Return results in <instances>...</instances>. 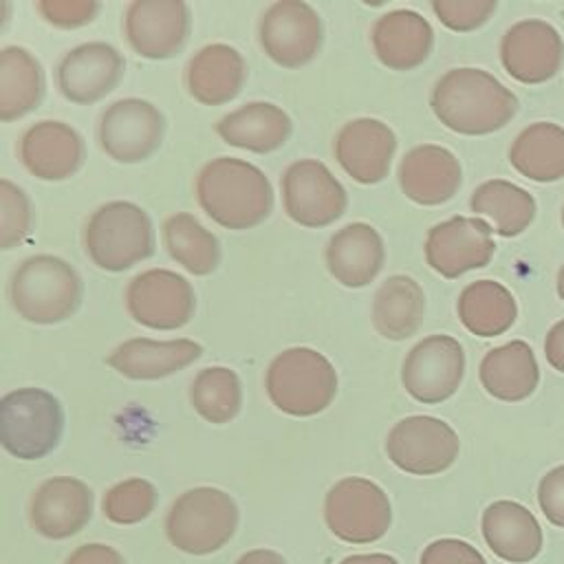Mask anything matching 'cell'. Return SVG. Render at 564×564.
Listing matches in <instances>:
<instances>
[{"instance_id": "1", "label": "cell", "mask_w": 564, "mask_h": 564, "mask_svg": "<svg viewBox=\"0 0 564 564\" xmlns=\"http://www.w3.org/2000/svg\"><path fill=\"white\" fill-rule=\"evenodd\" d=\"M430 106L445 128L478 137L507 126L518 97L482 68H452L434 84Z\"/></svg>"}, {"instance_id": "2", "label": "cell", "mask_w": 564, "mask_h": 564, "mask_svg": "<svg viewBox=\"0 0 564 564\" xmlns=\"http://www.w3.org/2000/svg\"><path fill=\"white\" fill-rule=\"evenodd\" d=\"M203 212L227 229L260 225L273 207V189L260 167L234 156L209 161L196 178Z\"/></svg>"}, {"instance_id": "3", "label": "cell", "mask_w": 564, "mask_h": 564, "mask_svg": "<svg viewBox=\"0 0 564 564\" xmlns=\"http://www.w3.org/2000/svg\"><path fill=\"white\" fill-rule=\"evenodd\" d=\"M13 311L33 324H57L70 317L82 302V280L62 258L40 253L26 258L11 278Z\"/></svg>"}, {"instance_id": "4", "label": "cell", "mask_w": 564, "mask_h": 564, "mask_svg": "<svg viewBox=\"0 0 564 564\" xmlns=\"http://www.w3.org/2000/svg\"><path fill=\"white\" fill-rule=\"evenodd\" d=\"M238 507L216 487H196L181 494L165 518V535L172 546L189 555H209L223 549L236 533Z\"/></svg>"}, {"instance_id": "5", "label": "cell", "mask_w": 564, "mask_h": 564, "mask_svg": "<svg viewBox=\"0 0 564 564\" xmlns=\"http://www.w3.org/2000/svg\"><path fill=\"white\" fill-rule=\"evenodd\" d=\"M84 249L99 269L126 271L154 251L150 216L130 200L106 203L86 223Z\"/></svg>"}, {"instance_id": "6", "label": "cell", "mask_w": 564, "mask_h": 564, "mask_svg": "<svg viewBox=\"0 0 564 564\" xmlns=\"http://www.w3.org/2000/svg\"><path fill=\"white\" fill-rule=\"evenodd\" d=\"M267 392L284 414L313 416L335 399L337 372L322 352L304 346L289 348L271 361Z\"/></svg>"}, {"instance_id": "7", "label": "cell", "mask_w": 564, "mask_h": 564, "mask_svg": "<svg viewBox=\"0 0 564 564\" xmlns=\"http://www.w3.org/2000/svg\"><path fill=\"white\" fill-rule=\"evenodd\" d=\"M64 412L59 401L42 388H20L0 401L2 447L22 460L46 456L59 443Z\"/></svg>"}, {"instance_id": "8", "label": "cell", "mask_w": 564, "mask_h": 564, "mask_svg": "<svg viewBox=\"0 0 564 564\" xmlns=\"http://www.w3.org/2000/svg\"><path fill=\"white\" fill-rule=\"evenodd\" d=\"M324 520L344 542L368 544L386 535L392 522L388 494L372 480L348 476L335 482L324 500Z\"/></svg>"}, {"instance_id": "9", "label": "cell", "mask_w": 564, "mask_h": 564, "mask_svg": "<svg viewBox=\"0 0 564 564\" xmlns=\"http://www.w3.org/2000/svg\"><path fill=\"white\" fill-rule=\"evenodd\" d=\"M460 443L456 432L436 416H408L399 421L388 438V458L403 471L432 476L445 471L458 456Z\"/></svg>"}, {"instance_id": "10", "label": "cell", "mask_w": 564, "mask_h": 564, "mask_svg": "<svg viewBox=\"0 0 564 564\" xmlns=\"http://www.w3.org/2000/svg\"><path fill=\"white\" fill-rule=\"evenodd\" d=\"M284 212L304 227H326L346 209V189L330 170L315 161L302 159L286 167L282 176Z\"/></svg>"}, {"instance_id": "11", "label": "cell", "mask_w": 564, "mask_h": 564, "mask_svg": "<svg viewBox=\"0 0 564 564\" xmlns=\"http://www.w3.org/2000/svg\"><path fill=\"white\" fill-rule=\"evenodd\" d=\"M260 44L264 53L284 68L308 64L322 46L317 11L302 0L273 2L260 20Z\"/></svg>"}, {"instance_id": "12", "label": "cell", "mask_w": 564, "mask_h": 564, "mask_svg": "<svg viewBox=\"0 0 564 564\" xmlns=\"http://www.w3.org/2000/svg\"><path fill=\"white\" fill-rule=\"evenodd\" d=\"M163 115L145 99L128 97L106 108L99 121V143L119 163L150 159L163 141Z\"/></svg>"}, {"instance_id": "13", "label": "cell", "mask_w": 564, "mask_h": 564, "mask_svg": "<svg viewBox=\"0 0 564 564\" xmlns=\"http://www.w3.org/2000/svg\"><path fill=\"white\" fill-rule=\"evenodd\" d=\"M463 375L465 352L458 339L449 335H430L408 352L401 381L408 394L416 401L441 403L458 390Z\"/></svg>"}, {"instance_id": "14", "label": "cell", "mask_w": 564, "mask_h": 564, "mask_svg": "<svg viewBox=\"0 0 564 564\" xmlns=\"http://www.w3.org/2000/svg\"><path fill=\"white\" fill-rule=\"evenodd\" d=\"M126 304L134 322L154 330H174L194 315V289L174 271L150 269L130 280Z\"/></svg>"}, {"instance_id": "15", "label": "cell", "mask_w": 564, "mask_h": 564, "mask_svg": "<svg viewBox=\"0 0 564 564\" xmlns=\"http://www.w3.org/2000/svg\"><path fill=\"white\" fill-rule=\"evenodd\" d=\"M491 225L482 218L454 216L427 231V264L443 278H458L471 269L489 264L496 251Z\"/></svg>"}, {"instance_id": "16", "label": "cell", "mask_w": 564, "mask_h": 564, "mask_svg": "<svg viewBox=\"0 0 564 564\" xmlns=\"http://www.w3.org/2000/svg\"><path fill=\"white\" fill-rule=\"evenodd\" d=\"M562 59V35L544 20H520L502 35L500 62L520 84L549 82L560 70Z\"/></svg>"}, {"instance_id": "17", "label": "cell", "mask_w": 564, "mask_h": 564, "mask_svg": "<svg viewBox=\"0 0 564 564\" xmlns=\"http://www.w3.org/2000/svg\"><path fill=\"white\" fill-rule=\"evenodd\" d=\"M189 31V9L181 0H134L126 11V37L148 59L176 55Z\"/></svg>"}, {"instance_id": "18", "label": "cell", "mask_w": 564, "mask_h": 564, "mask_svg": "<svg viewBox=\"0 0 564 564\" xmlns=\"http://www.w3.org/2000/svg\"><path fill=\"white\" fill-rule=\"evenodd\" d=\"M93 516V491L86 482L70 476L44 480L29 507L31 527L51 540H64L79 533Z\"/></svg>"}, {"instance_id": "19", "label": "cell", "mask_w": 564, "mask_h": 564, "mask_svg": "<svg viewBox=\"0 0 564 564\" xmlns=\"http://www.w3.org/2000/svg\"><path fill=\"white\" fill-rule=\"evenodd\" d=\"M126 62L106 42H88L68 51L57 66V88L73 104H95L121 79Z\"/></svg>"}, {"instance_id": "20", "label": "cell", "mask_w": 564, "mask_h": 564, "mask_svg": "<svg viewBox=\"0 0 564 564\" xmlns=\"http://www.w3.org/2000/svg\"><path fill=\"white\" fill-rule=\"evenodd\" d=\"M397 150L394 132L379 119H355L335 137V156L344 172L357 183L372 185L388 176Z\"/></svg>"}, {"instance_id": "21", "label": "cell", "mask_w": 564, "mask_h": 564, "mask_svg": "<svg viewBox=\"0 0 564 564\" xmlns=\"http://www.w3.org/2000/svg\"><path fill=\"white\" fill-rule=\"evenodd\" d=\"M20 159L33 176L64 181L79 170L84 141L77 130L62 121H40L22 134Z\"/></svg>"}, {"instance_id": "22", "label": "cell", "mask_w": 564, "mask_h": 564, "mask_svg": "<svg viewBox=\"0 0 564 564\" xmlns=\"http://www.w3.org/2000/svg\"><path fill=\"white\" fill-rule=\"evenodd\" d=\"M460 163L443 145H416L399 165L403 194L419 205L447 203L460 187Z\"/></svg>"}, {"instance_id": "23", "label": "cell", "mask_w": 564, "mask_h": 564, "mask_svg": "<svg viewBox=\"0 0 564 564\" xmlns=\"http://www.w3.org/2000/svg\"><path fill=\"white\" fill-rule=\"evenodd\" d=\"M482 538L494 555L505 562L524 564L542 551V527L520 502L496 500L482 511Z\"/></svg>"}, {"instance_id": "24", "label": "cell", "mask_w": 564, "mask_h": 564, "mask_svg": "<svg viewBox=\"0 0 564 564\" xmlns=\"http://www.w3.org/2000/svg\"><path fill=\"white\" fill-rule=\"evenodd\" d=\"M434 44L430 22L410 9H397L381 15L372 26V48L381 64L392 70L421 66Z\"/></svg>"}, {"instance_id": "25", "label": "cell", "mask_w": 564, "mask_h": 564, "mask_svg": "<svg viewBox=\"0 0 564 564\" xmlns=\"http://www.w3.org/2000/svg\"><path fill=\"white\" fill-rule=\"evenodd\" d=\"M383 240L379 231L366 223L341 227L326 247V267L344 286L359 289L370 284L383 267Z\"/></svg>"}, {"instance_id": "26", "label": "cell", "mask_w": 564, "mask_h": 564, "mask_svg": "<svg viewBox=\"0 0 564 564\" xmlns=\"http://www.w3.org/2000/svg\"><path fill=\"white\" fill-rule=\"evenodd\" d=\"M247 77L242 55L229 44H207L187 64L185 84L189 95L205 106L231 101Z\"/></svg>"}, {"instance_id": "27", "label": "cell", "mask_w": 564, "mask_h": 564, "mask_svg": "<svg viewBox=\"0 0 564 564\" xmlns=\"http://www.w3.org/2000/svg\"><path fill=\"white\" fill-rule=\"evenodd\" d=\"M200 355V344L192 339L154 341L148 337H137L119 344L110 352L108 364L128 379H161L183 370Z\"/></svg>"}, {"instance_id": "28", "label": "cell", "mask_w": 564, "mask_h": 564, "mask_svg": "<svg viewBox=\"0 0 564 564\" xmlns=\"http://www.w3.org/2000/svg\"><path fill=\"white\" fill-rule=\"evenodd\" d=\"M482 388L500 401H522L531 397L540 381V368L531 346L522 339L491 348L480 361Z\"/></svg>"}, {"instance_id": "29", "label": "cell", "mask_w": 564, "mask_h": 564, "mask_svg": "<svg viewBox=\"0 0 564 564\" xmlns=\"http://www.w3.org/2000/svg\"><path fill=\"white\" fill-rule=\"evenodd\" d=\"M216 130L225 143L264 154L286 143L291 134V119L275 104L251 101L225 115Z\"/></svg>"}, {"instance_id": "30", "label": "cell", "mask_w": 564, "mask_h": 564, "mask_svg": "<svg viewBox=\"0 0 564 564\" xmlns=\"http://www.w3.org/2000/svg\"><path fill=\"white\" fill-rule=\"evenodd\" d=\"M509 161L529 181L564 178V128L551 121L527 126L511 143Z\"/></svg>"}, {"instance_id": "31", "label": "cell", "mask_w": 564, "mask_h": 564, "mask_svg": "<svg viewBox=\"0 0 564 564\" xmlns=\"http://www.w3.org/2000/svg\"><path fill=\"white\" fill-rule=\"evenodd\" d=\"M425 311L423 289L410 275L388 278L372 302V324L388 339H405L416 333Z\"/></svg>"}, {"instance_id": "32", "label": "cell", "mask_w": 564, "mask_h": 564, "mask_svg": "<svg viewBox=\"0 0 564 564\" xmlns=\"http://www.w3.org/2000/svg\"><path fill=\"white\" fill-rule=\"evenodd\" d=\"M44 95L40 62L22 46H4L0 53V119L13 121L37 108Z\"/></svg>"}, {"instance_id": "33", "label": "cell", "mask_w": 564, "mask_h": 564, "mask_svg": "<svg viewBox=\"0 0 564 564\" xmlns=\"http://www.w3.org/2000/svg\"><path fill=\"white\" fill-rule=\"evenodd\" d=\"M460 324L478 337H496L509 330L518 317V306L507 286L496 280H476L458 297Z\"/></svg>"}, {"instance_id": "34", "label": "cell", "mask_w": 564, "mask_h": 564, "mask_svg": "<svg viewBox=\"0 0 564 564\" xmlns=\"http://www.w3.org/2000/svg\"><path fill=\"white\" fill-rule=\"evenodd\" d=\"M469 207L478 216H487L494 223V231L502 238L522 234L535 218L533 196L520 185L502 178H491L478 185Z\"/></svg>"}, {"instance_id": "35", "label": "cell", "mask_w": 564, "mask_h": 564, "mask_svg": "<svg viewBox=\"0 0 564 564\" xmlns=\"http://www.w3.org/2000/svg\"><path fill=\"white\" fill-rule=\"evenodd\" d=\"M163 240L170 256L194 275H209L220 262L218 238L192 214H174L163 225Z\"/></svg>"}, {"instance_id": "36", "label": "cell", "mask_w": 564, "mask_h": 564, "mask_svg": "<svg viewBox=\"0 0 564 564\" xmlns=\"http://www.w3.org/2000/svg\"><path fill=\"white\" fill-rule=\"evenodd\" d=\"M194 410L209 423H229L242 405L240 379L225 366L203 368L189 388Z\"/></svg>"}, {"instance_id": "37", "label": "cell", "mask_w": 564, "mask_h": 564, "mask_svg": "<svg viewBox=\"0 0 564 564\" xmlns=\"http://www.w3.org/2000/svg\"><path fill=\"white\" fill-rule=\"evenodd\" d=\"M156 507V489L145 478H128L112 485L101 502L104 516L115 524H137Z\"/></svg>"}, {"instance_id": "38", "label": "cell", "mask_w": 564, "mask_h": 564, "mask_svg": "<svg viewBox=\"0 0 564 564\" xmlns=\"http://www.w3.org/2000/svg\"><path fill=\"white\" fill-rule=\"evenodd\" d=\"M31 227V205L26 194L11 181H0V247H15Z\"/></svg>"}, {"instance_id": "39", "label": "cell", "mask_w": 564, "mask_h": 564, "mask_svg": "<svg viewBox=\"0 0 564 564\" xmlns=\"http://www.w3.org/2000/svg\"><path fill=\"white\" fill-rule=\"evenodd\" d=\"M496 0H434L432 11L452 31H474L496 11Z\"/></svg>"}, {"instance_id": "40", "label": "cell", "mask_w": 564, "mask_h": 564, "mask_svg": "<svg viewBox=\"0 0 564 564\" xmlns=\"http://www.w3.org/2000/svg\"><path fill=\"white\" fill-rule=\"evenodd\" d=\"M37 11L44 15L46 22L62 26V29H75L88 24L95 13L99 11V2L95 0H40Z\"/></svg>"}, {"instance_id": "41", "label": "cell", "mask_w": 564, "mask_h": 564, "mask_svg": "<svg viewBox=\"0 0 564 564\" xmlns=\"http://www.w3.org/2000/svg\"><path fill=\"white\" fill-rule=\"evenodd\" d=\"M419 564H487V560L465 540L441 538L423 549Z\"/></svg>"}, {"instance_id": "42", "label": "cell", "mask_w": 564, "mask_h": 564, "mask_svg": "<svg viewBox=\"0 0 564 564\" xmlns=\"http://www.w3.org/2000/svg\"><path fill=\"white\" fill-rule=\"evenodd\" d=\"M538 502L551 524L564 527V465H557L542 476L538 485Z\"/></svg>"}, {"instance_id": "43", "label": "cell", "mask_w": 564, "mask_h": 564, "mask_svg": "<svg viewBox=\"0 0 564 564\" xmlns=\"http://www.w3.org/2000/svg\"><path fill=\"white\" fill-rule=\"evenodd\" d=\"M64 564H126L123 555L108 544H82Z\"/></svg>"}, {"instance_id": "44", "label": "cell", "mask_w": 564, "mask_h": 564, "mask_svg": "<svg viewBox=\"0 0 564 564\" xmlns=\"http://www.w3.org/2000/svg\"><path fill=\"white\" fill-rule=\"evenodd\" d=\"M544 355L546 361L557 370L564 372V319L555 322L544 339Z\"/></svg>"}, {"instance_id": "45", "label": "cell", "mask_w": 564, "mask_h": 564, "mask_svg": "<svg viewBox=\"0 0 564 564\" xmlns=\"http://www.w3.org/2000/svg\"><path fill=\"white\" fill-rule=\"evenodd\" d=\"M236 564H286V560L271 549H253L238 557Z\"/></svg>"}, {"instance_id": "46", "label": "cell", "mask_w": 564, "mask_h": 564, "mask_svg": "<svg viewBox=\"0 0 564 564\" xmlns=\"http://www.w3.org/2000/svg\"><path fill=\"white\" fill-rule=\"evenodd\" d=\"M339 564H399V562L386 553H359V555L344 557Z\"/></svg>"}, {"instance_id": "47", "label": "cell", "mask_w": 564, "mask_h": 564, "mask_svg": "<svg viewBox=\"0 0 564 564\" xmlns=\"http://www.w3.org/2000/svg\"><path fill=\"white\" fill-rule=\"evenodd\" d=\"M557 295H560V300H564V264L557 271Z\"/></svg>"}, {"instance_id": "48", "label": "cell", "mask_w": 564, "mask_h": 564, "mask_svg": "<svg viewBox=\"0 0 564 564\" xmlns=\"http://www.w3.org/2000/svg\"><path fill=\"white\" fill-rule=\"evenodd\" d=\"M562 225H564V207H562Z\"/></svg>"}]
</instances>
